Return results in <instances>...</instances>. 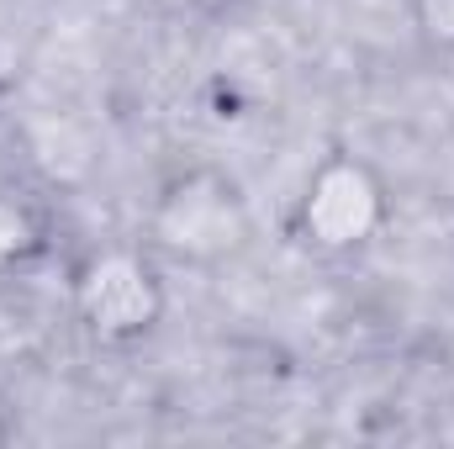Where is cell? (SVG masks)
<instances>
[{
    "label": "cell",
    "mask_w": 454,
    "mask_h": 449,
    "mask_svg": "<svg viewBox=\"0 0 454 449\" xmlns=\"http://www.w3.org/2000/svg\"><path fill=\"white\" fill-rule=\"evenodd\" d=\"M153 232L164 248H175L185 259H223L243 243L248 212H243V196L232 180L196 169L164 191V201L153 212Z\"/></svg>",
    "instance_id": "1"
},
{
    "label": "cell",
    "mask_w": 454,
    "mask_h": 449,
    "mask_svg": "<svg viewBox=\"0 0 454 449\" xmlns=\"http://www.w3.org/2000/svg\"><path fill=\"white\" fill-rule=\"evenodd\" d=\"M380 217H386V185L375 180V169L359 159H328L301 191L296 232L328 254H343L359 248L380 227Z\"/></svg>",
    "instance_id": "2"
},
{
    "label": "cell",
    "mask_w": 454,
    "mask_h": 449,
    "mask_svg": "<svg viewBox=\"0 0 454 449\" xmlns=\"http://www.w3.org/2000/svg\"><path fill=\"white\" fill-rule=\"evenodd\" d=\"M74 302H80V318L90 323V334H101L106 343H127V338H143L159 312H164V286L153 275V264L143 254H96L80 280H74Z\"/></svg>",
    "instance_id": "3"
},
{
    "label": "cell",
    "mask_w": 454,
    "mask_h": 449,
    "mask_svg": "<svg viewBox=\"0 0 454 449\" xmlns=\"http://www.w3.org/2000/svg\"><path fill=\"white\" fill-rule=\"evenodd\" d=\"M412 21L428 48H454V0H412Z\"/></svg>",
    "instance_id": "4"
},
{
    "label": "cell",
    "mask_w": 454,
    "mask_h": 449,
    "mask_svg": "<svg viewBox=\"0 0 454 449\" xmlns=\"http://www.w3.org/2000/svg\"><path fill=\"white\" fill-rule=\"evenodd\" d=\"M32 243H37V227H32V217H27V207L0 201V264L21 259Z\"/></svg>",
    "instance_id": "5"
}]
</instances>
